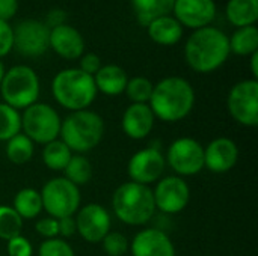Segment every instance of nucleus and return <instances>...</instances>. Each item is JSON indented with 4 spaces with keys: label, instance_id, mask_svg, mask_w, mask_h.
Instances as JSON below:
<instances>
[{
    "label": "nucleus",
    "instance_id": "1",
    "mask_svg": "<svg viewBox=\"0 0 258 256\" xmlns=\"http://www.w3.org/2000/svg\"><path fill=\"white\" fill-rule=\"evenodd\" d=\"M230 54L228 35L213 26L194 30L184 45V59L187 65L200 74H209L219 69Z\"/></svg>",
    "mask_w": 258,
    "mask_h": 256
},
{
    "label": "nucleus",
    "instance_id": "2",
    "mask_svg": "<svg viewBox=\"0 0 258 256\" xmlns=\"http://www.w3.org/2000/svg\"><path fill=\"white\" fill-rule=\"evenodd\" d=\"M148 106L163 122H178L190 115L195 106V91L183 77H166L153 88Z\"/></svg>",
    "mask_w": 258,
    "mask_h": 256
},
{
    "label": "nucleus",
    "instance_id": "3",
    "mask_svg": "<svg viewBox=\"0 0 258 256\" xmlns=\"http://www.w3.org/2000/svg\"><path fill=\"white\" fill-rule=\"evenodd\" d=\"M112 208L116 219L128 226L147 225L156 213L153 190L133 181L124 183L112 196Z\"/></svg>",
    "mask_w": 258,
    "mask_h": 256
},
{
    "label": "nucleus",
    "instance_id": "4",
    "mask_svg": "<svg viewBox=\"0 0 258 256\" xmlns=\"http://www.w3.org/2000/svg\"><path fill=\"white\" fill-rule=\"evenodd\" d=\"M104 134L103 118L92 110L71 112L60 124V140L76 154H85L97 148Z\"/></svg>",
    "mask_w": 258,
    "mask_h": 256
},
{
    "label": "nucleus",
    "instance_id": "5",
    "mask_svg": "<svg viewBox=\"0 0 258 256\" xmlns=\"http://www.w3.org/2000/svg\"><path fill=\"white\" fill-rule=\"evenodd\" d=\"M51 94L59 106L70 112L86 110L97 97L94 77L79 68L59 71L51 81Z\"/></svg>",
    "mask_w": 258,
    "mask_h": 256
},
{
    "label": "nucleus",
    "instance_id": "6",
    "mask_svg": "<svg viewBox=\"0 0 258 256\" xmlns=\"http://www.w3.org/2000/svg\"><path fill=\"white\" fill-rule=\"evenodd\" d=\"M39 77L27 65H15L5 71L0 83V95L3 103L15 110H24L38 103L39 98Z\"/></svg>",
    "mask_w": 258,
    "mask_h": 256
},
{
    "label": "nucleus",
    "instance_id": "7",
    "mask_svg": "<svg viewBox=\"0 0 258 256\" xmlns=\"http://www.w3.org/2000/svg\"><path fill=\"white\" fill-rule=\"evenodd\" d=\"M42 210L53 219L74 217L80 208V189L63 177L48 180L39 192Z\"/></svg>",
    "mask_w": 258,
    "mask_h": 256
},
{
    "label": "nucleus",
    "instance_id": "8",
    "mask_svg": "<svg viewBox=\"0 0 258 256\" xmlns=\"http://www.w3.org/2000/svg\"><path fill=\"white\" fill-rule=\"evenodd\" d=\"M62 119L59 113L45 103H35L21 115V130L33 143L47 145L59 139Z\"/></svg>",
    "mask_w": 258,
    "mask_h": 256
},
{
    "label": "nucleus",
    "instance_id": "9",
    "mask_svg": "<svg viewBox=\"0 0 258 256\" xmlns=\"http://www.w3.org/2000/svg\"><path fill=\"white\" fill-rule=\"evenodd\" d=\"M231 118L243 127L258 125V81L254 78L236 83L227 100Z\"/></svg>",
    "mask_w": 258,
    "mask_h": 256
},
{
    "label": "nucleus",
    "instance_id": "10",
    "mask_svg": "<svg viewBox=\"0 0 258 256\" xmlns=\"http://www.w3.org/2000/svg\"><path fill=\"white\" fill-rule=\"evenodd\" d=\"M177 177H194L204 169V146L192 137L174 140L165 157Z\"/></svg>",
    "mask_w": 258,
    "mask_h": 256
},
{
    "label": "nucleus",
    "instance_id": "11",
    "mask_svg": "<svg viewBox=\"0 0 258 256\" xmlns=\"http://www.w3.org/2000/svg\"><path fill=\"white\" fill-rule=\"evenodd\" d=\"M50 27L35 18L14 27V48L26 57H38L50 48Z\"/></svg>",
    "mask_w": 258,
    "mask_h": 256
},
{
    "label": "nucleus",
    "instance_id": "12",
    "mask_svg": "<svg viewBox=\"0 0 258 256\" xmlns=\"http://www.w3.org/2000/svg\"><path fill=\"white\" fill-rule=\"evenodd\" d=\"M156 210L165 214L181 213L190 199V189L187 183L177 175L160 178L153 190Z\"/></svg>",
    "mask_w": 258,
    "mask_h": 256
},
{
    "label": "nucleus",
    "instance_id": "13",
    "mask_svg": "<svg viewBox=\"0 0 258 256\" xmlns=\"http://www.w3.org/2000/svg\"><path fill=\"white\" fill-rule=\"evenodd\" d=\"M166 160L157 146H148L135 152L127 164L130 181L150 186L157 183L165 172Z\"/></svg>",
    "mask_w": 258,
    "mask_h": 256
},
{
    "label": "nucleus",
    "instance_id": "14",
    "mask_svg": "<svg viewBox=\"0 0 258 256\" xmlns=\"http://www.w3.org/2000/svg\"><path fill=\"white\" fill-rule=\"evenodd\" d=\"M76 231L88 243H101L109 234L112 219L109 211L100 204H88L76 213Z\"/></svg>",
    "mask_w": 258,
    "mask_h": 256
},
{
    "label": "nucleus",
    "instance_id": "15",
    "mask_svg": "<svg viewBox=\"0 0 258 256\" xmlns=\"http://www.w3.org/2000/svg\"><path fill=\"white\" fill-rule=\"evenodd\" d=\"M172 17L183 26L192 30L212 26L216 17L215 0H175Z\"/></svg>",
    "mask_w": 258,
    "mask_h": 256
},
{
    "label": "nucleus",
    "instance_id": "16",
    "mask_svg": "<svg viewBox=\"0 0 258 256\" xmlns=\"http://www.w3.org/2000/svg\"><path fill=\"white\" fill-rule=\"evenodd\" d=\"M128 249L133 256H175L174 243L169 235L157 228L139 231Z\"/></svg>",
    "mask_w": 258,
    "mask_h": 256
},
{
    "label": "nucleus",
    "instance_id": "17",
    "mask_svg": "<svg viewBox=\"0 0 258 256\" xmlns=\"http://www.w3.org/2000/svg\"><path fill=\"white\" fill-rule=\"evenodd\" d=\"M239 160V148L228 137H218L204 148V167L213 174L230 172Z\"/></svg>",
    "mask_w": 258,
    "mask_h": 256
},
{
    "label": "nucleus",
    "instance_id": "18",
    "mask_svg": "<svg viewBox=\"0 0 258 256\" xmlns=\"http://www.w3.org/2000/svg\"><path fill=\"white\" fill-rule=\"evenodd\" d=\"M50 48L67 60L80 59L85 53V39L71 24H60L50 29Z\"/></svg>",
    "mask_w": 258,
    "mask_h": 256
},
{
    "label": "nucleus",
    "instance_id": "19",
    "mask_svg": "<svg viewBox=\"0 0 258 256\" xmlns=\"http://www.w3.org/2000/svg\"><path fill=\"white\" fill-rule=\"evenodd\" d=\"M156 116L148 104H130L121 119L122 131L133 140H142L154 128Z\"/></svg>",
    "mask_w": 258,
    "mask_h": 256
},
{
    "label": "nucleus",
    "instance_id": "20",
    "mask_svg": "<svg viewBox=\"0 0 258 256\" xmlns=\"http://www.w3.org/2000/svg\"><path fill=\"white\" fill-rule=\"evenodd\" d=\"M128 81L127 72L115 63L101 65L98 72L94 75V83L97 92H101L107 97H118L125 91Z\"/></svg>",
    "mask_w": 258,
    "mask_h": 256
},
{
    "label": "nucleus",
    "instance_id": "21",
    "mask_svg": "<svg viewBox=\"0 0 258 256\" xmlns=\"http://www.w3.org/2000/svg\"><path fill=\"white\" fill-rule=\"evenodd\" d=\"M183 26L172 17V15H163L156 20H153L148 26V36L159 45L171 47L180 42L183 38Z\"/></svg>",
    "mask_w": 258,
    "mask_h": 256
},
{
    "label": "nucleus",
    "instance_id": "22",
    "mask_svg": "<svg viewBox=\"0 0 258 256\" xmlns=\"http://www.w3.org/2000/svg\"><path fill=\"white\" fill-rule=\"evenodd\" d=\"M225 17L230 24L239 27L255 26L258 20V0H228Z\"/></svg>",
    "mask_w": 258,
    "mask_h": 256
},
{
    "label": "nucleus",
    "instance_id": "23",
    "mask_svg": "<svg viewBox=\"0 0 258 256\" xmlns=\"http://www.w3.org/2000/svg\"><path fill=\"white\" fill-rule=\"evenodd\" d=\"M133 12L142 26H148L153 20L171 15L175 0H130Z\"/></svg>",
    "mask_w": 258,
    "mask_h": 256
},
{
    "label": "nucleus",
    "instance_id": "24",
    "mask_svg": "<svg viewBox=\"0 0 258 256\" xmlns=\"http://www.w3.org/2000/svg\"><path fill=\"white\" fill-rule=\"evenodd\" d=\"M230 53L237 56H251L258 51V29L257 26L239 27L228 36Z\"/></svg>",
    "mask_w": 258,
    "mask_h": 256
},
{
    "label": "nucleus",
    "instance_id": "25",
    "mask_svg": "<svg viewBox=\"0 0 258 256\" xmlns=\"http://www.w3.org/2000/svg\"><path fill=\"white\" fill-rule=\"evenodd\" d=\"M12 208L23 220L36 219L42 211V201H41L39 192L35 189H29V187L21 189L14 198Z\"/></svg>",
    "mask_w": 258,
    "mask_h": 256
},
{
    "label": "nucleus",
    "instance_id": "26",
    "mask_svg": "<svg viewBox=\"0 0 258 256\" xmlns=\"http://www.w3.org/2000/svg\"><path fill=\"white\" fill-rule=\"evenodd\" d=\"M71 157H73L71 149L60 139H56V140L44 145L42 161H44V164L50 170L63 172V169L67 167V164L71 160Z\"/></svg>",
    "mask_w": 258,
    "mask_h": 256
},
{
    "label": "nucleus",
    "instance_id": "27",
    "mask_svg": "<svg viewBox=\"0 0 258 256\" xmlns=\"http://www.w3.org/2000/svg\"><path fill=\"white\" fill-rule=\"evenodd\" d=\"M6 157L14 164H26L32 160L35 152V143L24 136L23 133H18L17 136L11 137L6 142Z\"/></svg>",
    "mask_w": 258,
    "mask_h": 256
},
{
    "label": "nucleus",
    "instance_id": "28",
    "mask_svg": "<svg viewBox=\"0 0 258 256\" xmlns=\"http://www.w3.org/2000/svg\"><path fill=\"white\" fill-rule=\"evenodd\" d=\"M63 178H67L74 186L80 187L91 181L92 178V164L82 154H73L67 167L63 169Z\"/></svg>",
    "mask_w": 258,
    "mask_h": 256
},
{
    "label": "nucleus",
    "instance_id": "29",
    "mask_svg": "<svg viewBox=\"0 0 258 256\" xmlns=\"http://www.w3.org/2000/svg\"><path fill=\"white\" fill-rule=\"evenodd\" d=\"M18 133H21V113L0 103V142H8Z\"/></svg>",
    "mask_w": 258,
    "mask_h": 256
},
{
    "label": "nucleus",
    "instance_id": "30",
    "mask_svg": "<svg viewBox=\"0 0 258 256\" xmlns=\"http://www.w3.org/2000/svg\"><path fill=\"white\" fill-rule=\"evenodd\" d=\"M23 219L15 213L12 207L0 205V240L9 241L14 237L21 235Z\"/></svg>",
    "mask_w": 258,
    "mask_h": 256
},
{
    "label": "nucleus",
    "instance_id": "31",
    "mask_svg": "<svg viewBox=\"0 0 258 256\" xmlns=\"http://www.w3.org/2000/svg\"><path fill=\"white\" fill-rule=\"evenodd\" d=\"M154 84L151 83L150 78L138 75L133 78H128L127 86H125V94L132 104H148L151 94H153Z\"/></svg>",
    "mask_w": 258,
    "mask_h": 256
},
{
    "label": "nucleus",
    "instance_id": "32",
    "mask_svg": "<svg viewBox=\"0 0 258 256\" xmlns=\"http://www.w3.org/2000/svg\"><path fill=\"white\" fill-rule=\"evenodd\" d=\"M103 249L109 256H122L130 247L127 237L116 231H109V234L101 240Z\"/></svg>",
    "mask_w": 258,
    "mask_h": 256
},
{
    "label": "nucleus",
    "instance_id": "33",
    "mask_svg": "<svg viewBox=\"0 0 258 256\" xmlns=\"http://www.w3.org/2000/svg\"><path fill=\"white\" fill-rule=\"evenodd\" d=\"M38 256H76L73 247L63 238L44 240L38 249Z\"/></svg>",
    "mask_w": 258,
    "mask_h": 256
},
{
    "label": "nucleus",
    "instance_id": "34",
    "mask_svg": "<svg viewBox=\"0 0 258 256\" xmlns=\"http://www.w3.org/2000/svg\"><path fill=\"white\" fill-rule=\"evenodd\" d=\"M6 252L9 256H32L33 247L26 237L18 235L6 241Z\"/></svg>",
    "mask_w": 258,
    "mask_h": 256
},
{
    "label": "nucleus",
    "instance_id": "35",
    "mask_svg": "<svg viewBox=\"0 0 258 256\" xmlns=\"http://www.w3.org/2000/svg\"><path fill=\"white\" fill-rule=\"evenodd\" d=\"M14 50V27L0 20V59Z\"/></svg>",
    "mask_w": 258,
    "mask_h": 256
},
{
    "label": "nucleus",
    "instance_id": "36",
    "mask_svg": "<svg viewBox=\"0 0 258 256\" xmlns=\"http://www.w3.org/2000/svg\"><path fill=\"white\" fill-rule=\"evenodd\" d=\"M35 229H36V232H38L41 237H44L45 240L57 238V237H59V223H57V219H53V217L39 219V220L35 223Z\"/></svg>",
    "mask_w": 258,
    "mask_h": 256
},
{
    "label": "nucleus",
    "instance_id": "37",
    "mask_svg": "<svg viewBox=\"0 0 258 256\" xmlns=\"http://www.w3.org/2000/svg\"><path fill=\"white\" fill-rule=\"evenodd\" d=\"M101 68V59L95 53H83L80 57V71H83L88 75H95L98 69Z\"/></svg>",
    "mask_w": 258,
    "mask_h": 256
},
{
    "label": "nucleus",
    "instance_id": "38",
    "mask_svg": "<svg viewBox=\"0 0 258 256\" xmlns=\"http://www.w3.org/2000/svg\"><path fill=\"white\" fill-rule=\"evenodd\" d=\"M18 11V0H0V20L9 23Z\"/></svg>",
    "mask_w": 258,
    "mask_h": 256
},
{
    "label": "nucleus",
    "instance_id": "39",
    "mask_svg": "<svg viewBox=\"0 0 258 256\" xmlns=\"http://www.w3.org/2000/svg\"><path fill=\"white\" fill-rule=\"evenodd\" d=\"M59 223V237L62 238H70L73 237L77 231H76V220L74 217H63L57 220Z\"/></svg>",
    "mask_w": 258,
    "mask_h": 256
},
{
    "label": "nucleus",
    "instance_id": "40",
    "mask_svg": "<svg viewBox=\"0 0 258 256\" xmlns=\"http://www.w3.org/2000/svg\"><path fill=\"white\" fill-rule=\"evenodd\" d=\"M65 14L62 12V11H59V9H54V11H51L48 15H47V26L50 27V29H53V27H56V26H60V24H65Z\"/></svg>",
    "mask_w": 258,
    "mask_h": 256
},
{
    "label": "nucleus",
    "instance_id": "41",
    "mask_svg": "<svg viewBox=\"0 0 258 256\" xmlns=\"http://www.w3.org/2000/svg\"><path fill=\"white\" fill-rule=\"evenodd\" d=\"M251 57V72H252V78H258V51L249 56Z\"/></svg>",
    "mask_w": 258,
    "mask_h": 256
},
{
    "label": "nucleus",
    "instance_id": "42",
    "mask_svg": "<svg viewBox=\"0 0 258 256\" xmlns=\"http://www.w3.org/2000/svg\"><path fill=\"white\" fill-rule=\"evenodd\" d=\"M3 75H5V65H3V62L0 60V83H2V80H3Z\"/></svg>",
    "mask_w": 258,
    "mask_h": 256
}]
</instances>
